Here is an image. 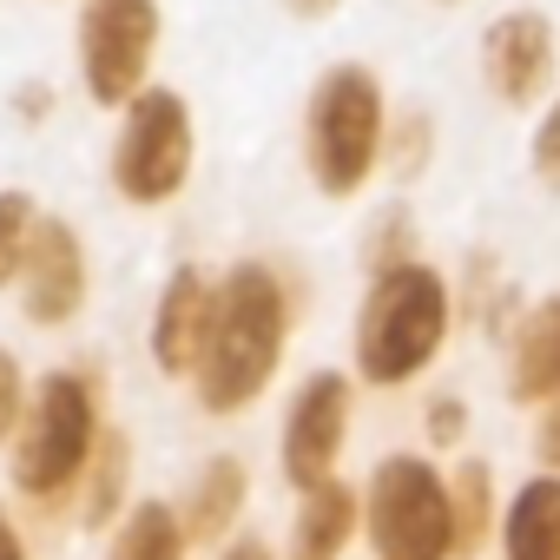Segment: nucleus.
Here are the masks:
<instances>
[{
    "mask_svg": "<svg viewBox=\"0 0 560 560\" xmlns=\"http://www.w3.org/2000/svg\"><path fill=\"white\" fill-rule=\"evenodd\" d=\"M298 324V291L270 257H237L218 277V304H211V337L191 370L198 409L205 416H244L284 370Z\"/></svg>",
    "mask_w": 560,
    "mask_h": 560,
    "instance_id": "1",
    "label": "nucleus"
},
{
    "mask_svg": "<svg viewBox=\"0 0 560 560\" xmlns=\"http://www.w3.org/2000/svg\"><path fill=\"white\" fill-rule=\"evenodd\" d=\"M389 80L370 60H330L304 86V119H298V152L304 178L330 198L350 205L383 178V139H389Z\"/></svg>",
    "mask_w": 560,
    "mask_h": 560,
    "instance_id": "2",
    "label": "nucleus"
},
{
    "mask_svg": "<svg viewBox=\"0 0 560 560\" xmlns=\"http://www.w3.org/2000/svg\"><path fill=\"white\" fill-rule=\"evenodd\" d=\"M455 330V291L448 277L422 257L370 270L357 324H350V357L370 389H409L448 343Z\"/></svg>",
    "mask_w": 560,
    "mask_h": 560,
    "instance_id": "3",
    "label": "nucleus"
},
{
    "mask_svg": "<svg viewBox=\"0 0 560 560\" xmlns=\"http://www.w3.org/2000/svg\"><path fill=\"white\" fill-rule=\"evenodd\" d=\"M198 172V113L178 86L152 80L113 113V145H106V185L132 211L172 205Z\"/></svg>",
    "mask_w": 560,
    "mask_h": 560,
    "instance_id": "4",
    "label": "nucleus"
},
{
    "mask_svg": "<svg viewBox=\"0 0 560 560\" xmlns=\"http://www.w3.org/2000/svg\"><path fill=\"white\" fill-rule=\"evenodd\" d=\"M106 435L100 416V383L80 370H47L27 396V416L14 429V481L34 501H60L67 488L86 481L93 448Z\"/></svg>",
    "mask_w": 560,
    "mask_h": 560,
    "instance_id": "5",
    "label": "nucleus"
},
{
    "mask_svg": "<svg viewBox=\"0 0 560 560\" xmlns=\"http://www.w3.org/2000/svg\"><path fill=\"white\" fill-rule=\"evenodd\" d=\"M165 0H73V86L86 106L119 113L159 80Z\"/></svg>",
    "mask_w": 560,
    "mask_h": 560,
    "instance_id": "6",
    "label": "nucleus"
},
{
    "mask_svg": "<svg viewBox=\"0 0 560 560\" xmlns=\"http://www.w3.org/2000/svg\"><path fill=\"white\" fill-rule=\"evenodd\" d=\"M370 547L376 560H448L455 508L448 475L422 455H383L370 475Z\"/></svg>",
    "mask_w": 560,
    "mask_h": 560,
    "instance_id": "7",
    "label": "nucleus"
},
{
    "mask_svg": "<svg viewBox=\"0 0 560 560\" xmlns=\"http://www.w3.org/2000/svg\"><path fill=\"white\" fill-rule=\"evenodd\" d=\"M475 80L494 106L534 113L560 93V21L547 8H501L475 34Z\"/></svg>",
    "mask_w": 560,
    "mask_h": 560,
    "instance_id": "8",
    "label": "nucleus"
},
{
    "mask_svg": "<svg viewBox=\"0 0 560 560\" xmlns=\"http://www.w3.org/2000/svg\"><path fill=\"white\" fill-rule=\"evenodd\" d=\"M14 298H21V317L34 330H67L86 317V298H93V257H86V237L80 224H67L60 211H40V231H34V250L14 277Z\"/></svg>",
    "mask_w": 560,
    "mask_h": 560,
    "instance_id": "9",
    "label": "nucleus"
},
{
    "mask_svg": "<svg viewBox=\"0 0 560 560\" xmlns=\"http://www.w3.org/2000/svg\"><path fill=\"white\" fill-rule=\"evenodd\" d=\"M350 416H357V383L343 370H317L298 383L291 409H284V481L291 488H317L337 475V455L350 442Z\"/></svg>",
    "mask_w": 560,
    "mask_h": 560,
    "instance_id": "10",
    "label": "nucleus"
},
{
    "mask_svg": "<svg viewBox=\"0 0 560 560\" xmlns=\"http://www.w3.org/2000/svg\"><path fill=\"white\" fill-rule=\"evenodd\" d=\"M211 304H218V277L198 270V264H178L165 277V291L152 304V324H145V350L159 363V376H185L198 370L205 357V337H211Z\"/></svg>",
    "mask_w": 560,
    "mask_h": 560,
    "instance_id": "11",
    "label": "nucleus"
},
{
    "mask_svg": "<svg viewBox=\"0 0 560 560\" xmlns=\"http://www.w3.org/2000/svg\"><path fill=\"white\" fill-rule=\"evenodd\" d=\"M560 389V291L521 304L508 324V402L540 409Z\"/></svg>",
    "mask_w": 560,
    "mask_h": 560,
    "instance_id": "12",
    "label": "nucleus"
},
{
    "mask_svg": "<svg viewBox=\"0 0 560 560\" xmlns=\"http://www.w3.org/2000/svg\"><path fill=\"white\" fill-rule=\"evenodd\" d=\"M501 540H508V560H560V475L553 468L534 475L508 501Z\"/></svg>",
    "mask_w": 560,
    "mask_h": 560,
    "instance_id": "13",
    "label": "nucleus"
},
{
    "mask_svg": "<svg viewBox=\"0 0 560 560\" xmlns=\"http://www.w3.org/2000/svg\"><path fill=\"white\" fill-rule=\"evenodd\" d=\"M357 534V494L330 475L317 488H304V508H298V534H291V560H337Z\"/></svg>",
    "mask_w": 560,
    "mask_h": 560,
    "instance_id": "14",
    "label": "nucleus"
},
{
    "mask_svg": "<svg viewBox=\"0 0 560 560\" xmlns=\"http://www.w3.org/2000/svg\"><path fill=\"white\" fill-rule=\"evenodd\" d=\"M244 488H250V475H244V462L237 455H211L205 468H198V488H191V501H185V540H211V534H224L231 521H237V508H244Z\"/></svg>",
    "mask_w": 560,
    "mask_h": 560,
    "instance_id": "15",
    "label": "nucleus"
},
{
    "mask_svg": "<svg viewBox=\"0 0 560 560\" xmlns=\"http://www.w3.org/2000/svg\"><path fill=\"white\" fill-rule=\"evenodd\" d=\"M435 145H442V126L429 106H389V139H383V178L396 185H416L429 178L435 165Z\"/></svg>",
    "mask_w": 560,
    "mask_h": 560,
    "instance_id": "16",
    "label": "nucleus"
},
{
    "mask_svg": "<svg viewBox=\"0 0 560 560\" xmlns=\"http://www.w3.org/2000/svg\"><path fill=\"white\" fill-rule=\"evenodd\" d=\"M113 560H185V521L165 501H139L119 534H113Z\"/></svg>",
    "mask_w": 560,
    "mask_h": 560,
    "instance_id": "17",
    "label": "nucleus"
},
{
    "mask_svg": "<svg viewBox=\"0 0 560 560\" xmlns=\"http://www.w3.org/2000/svg\"><path fill=\"white\" fill-rule=\"evenodd\" d=\"M448 508H455V553H475L494 527V475L488 462L448 468Z\"/></svg>",
    "mask_w": 560,
    "mask_h": 560,
    "instance_id": "18",
    "label": "nucleus"
},
{
    "mask_svg": "<svg viewBox=\"0 0 560 560\" xmlns=\"http://www.w3.org/2000/svg\"><path fill=\"white\" fill-rule=\"evenodd\" d=\"M34 231H40V198L27 185H0V291H14V277L34 250Z\"/></svg>",
    "mask_w": 560,
    "mask_h": 560,
    "instance_id": "19",
    "label": "nucleus"
},
{
    "mask_svg": "<svg viewBox=\"0 0 560 560\" xmlns=\"http://www.w3.org/2000/svg\"><path fill=\"white\" fill-rule=\"evenodd\" d=\"M126 475H132V448H126L119 429H106L100 448H93V468H86V481H93V494H86V521H93V527H106V521L119 514Z\"/></svg>",
    "mask_w": 560,
    "mask_h": 560,
    "instance_id": "20",
    "label": "nucleus"
},
{
    "mask_svg": "<svg viewBox=\"0 0 560 560\" xmlns=\"http://www.w3.org/2000/svg\"><path fill=\"white\" fill-rule=\"evenodd\" d=\"M409 257H422L409 205L376 211V218H370V231H363V270H389V264H409Z\"/></svg>",
    "mask_w": 560,
    "mask_h": 560,
    "instance_id": "21",
    "label": "nucleus"
},
{
    "mask_svg": "<svg viewBox=\"0 0 560 560\" xmlns=\"http://www.w3.org/2000/svg\"><path fill=\"white\" fill-rule=\"evenodd\" d=\"M527 172L547 198H560V93L547 106H534V126H527Z\"/></svg>",
    "mask_w": 560,
    "mask_h": 560,
    "instance_id": "22",
    "label": "nucleus"
},
{
    "mask_svg": "<svg viewBox=\"0 0 560 560\" xmlns=\"http://www.w3.org/2000/svg\"><path fill=\"white\" fill-rule=\"evenodd\" d=\"M8 113H14V126L40 132V126L60 119V86H54L47 73H27V80H14V93H8Z\"/></svg>",
    "mask_w": 560,
    "mask_h": 560,
    "instance_id": "23",
    "label": "nucleus"
},
{
    "mask_svg": "<svg viewBox=\"0 0 560 560\" xmlns=\"http://www.w3.org/2000/svg\"><path fill=\"white\" fill-rule=\"evenodd\" d=\"M27 396H34L27 363H21L14 350H0V442H14V429H21V416H27Z\"/></svg>",
    "mask_w": 560,
    "mask_h": 560,
    "instance_id": "24",
    "label": "nucleus"
},
{
    "mask_svg": "<svg viewBox=\"0 0 560 560\" xmlns=\"http://www.w3.org/2000/svg\"><path fill=\"white\" fill-rule=\"evenodd\" d=\"M422 422H429V442H435V448H455V442L468 435V402H462V396H429Z\"/></svg>",
    "mask_w": 560,
    "mask_h": 560,
    "instance_id": "25",
    "label": "nucleus"
},
{
    "mask_svg": "<svg viewBox=\"0 0 560 560\" xmlns=\"http://www.w3.org/2000/svg\"><path fill=\"white\" fill-rule=\"evenodd\" d=\"M534 455H540V468H553V475H560V389L540 402V422H534Z\"/></svg>",
    "mask_w": 560,
    "mask_h": 560,
    "instance_id": "26",
    "label": "nucleus"
},
{
    "mask_svg": "<svg viewBox=\"0 0 560 560\" xmlns=\"http://www.w3.org/2000/svg\"><path fill=\"white\" fill-rule=\"evenodd\" d=\"M277 14L298 21V27H330L350 14V0H277Z\"/></svg>",
    "mask_w": 560,
    "mask_h": 560,
    "instance_id": "27",
    "label": "nucleus"
},
{
    "mask_svg": "<svg viewBox=\"0 0 560 560\" xmlns=\"http://www.w3.org/2000/svg\"><path fill=\"white\" fill-rule=\"evenodd\" d=\"M0 560H27V547H21V534H14V521H8V508H0Z\"/></svg>",
    "mask_w": 560,
    "mask_h": 560,
    "instance_id": "28",
    "label": "nucleus"
},
{
    "mask_svg": "<svg viewBox=\"0 0 560 560\" xmlns=\"http://www.w3.org/2000/svg\"><path fill=\"white\" fill-rule=\"evenodd\" d=\"M224 560H270V547H264V540H237Z\"/></svg>",
    "mask_w": 560,
    "mask_h": 560,
    "instance_id": "29",
    "label": "nucleus"
},
{
    "mask_svg": "<svg viewBox=\"0 0 560 560\" xmlns=\"http://www.w3.org/2000/svg\"><path fill=\"white\" fill-rule=\"evenodd\" d=\"M416 8H435V14H455V8H468V0H416Z\"/></svg>",
    "mask_w": 560,
    "mask_h": 560,
    "instance_id": "30",
    "label": "nucleus"
}]
</instances>
